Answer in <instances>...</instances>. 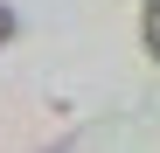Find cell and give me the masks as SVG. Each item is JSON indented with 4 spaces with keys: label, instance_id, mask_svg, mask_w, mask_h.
Returning <instances> with one entry per match:
<instances>
[{
    "label": "cell",
    "instance_id": "obj_1",
    "mask_svg": "<svg viewBox=\"0 0 160 153\" xmlns=\"http://www.w3.org/2000/svg\"><path fill=\"white\" fill-rule=\"evenodd\" d=\"M139 42L160 56V0H146V14H139Z\"/></svg>",
    "mask_w": 160,
    "mask_h": 153
},
{
    "label": "cell",
    "instance_id": "obj_2",
    "mask_svg": "<svg viewBox=\"0 0 160 153\" xmlns=\"http://www.w3.org/2000/svg\"><path fill=\"white\" fill-rule=\"evenodd\" d=\"M14 35V7H0V42H7Z\"/></svg>",
    "mask_w": 160,
    "mask_h": 153
}]
</instances>
